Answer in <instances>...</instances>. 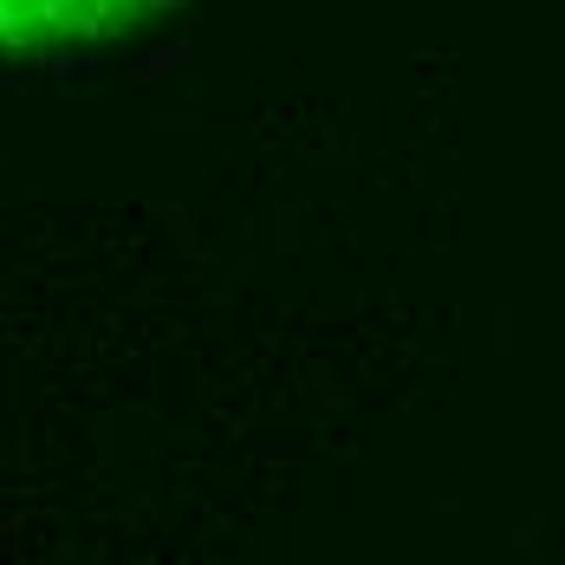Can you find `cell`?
Returning a JSON list of instances; mask_svg holds the SVG:
<instances>
[{"mask_svg":"<svg viewBox=\"0 0 565 565\" xmlns=\"http://www.w3.org/2000/svg\"><path fill=\"white\" fill-rule=\"evenodd\" d=\"M163 7H175V0H0V53H78V46L117 40L124 26H137Z\"/></svg>","mask_w":565,"mask_h":565,"instance_id":"6da1fadb","label":"cell"}]
</instances>
